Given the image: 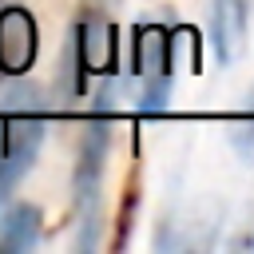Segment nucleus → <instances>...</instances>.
Masks as SVG:
<instances>
[{
	"instance_id": "nucleus-5",
	"label": "nucleus",
	"mask_w": 254,
	"mask_h": 254,
	"mask_svg": "<svg viewBox=\"0 0 254 254\" xmlns=\"http://www.w3.org/2000/svg\"><path fill=\"white\" fill-rule=\"evenodd\" d=\"M36 60V20L28 8L12 4L0 12V71L20 75Z\"/></svg>"
},
{
	"instance_id": "nucleus-4",
	"label": "nucleus",
	"mask_w": 254,
	"mask_h": 254,
	"mask_svg": "<svg viewBox=\"0 0 254 254\" xmlns=\"http://www.w3.org/2000/svg\"><path fill=\"white\" fill-rule=\"evenodd\" d=\"M250 40V0H214L210 4V48L218 67H234Z\"/></svg>"
},
{
	"instance_id": "nucleus-6",
	"label": "nucleus",
	"mask_w": 254,
	"mask_h": 254,
	"mask_svg": "<svg viewBox=\"0 0 254 254\" xmlns=\"http://www.w3.org/2000/svg\"><path fill=\"white\" fill-rule=\"evenodd\" d=\"M40 242V206L36 202H12L0 218V254H20Z\"/></svg>"
},
{
	"instance_id": "nucleus-2",
	"label": "nucleus",
	"mask_w": 254,
	"mask_h": 254,
	"mask_svg": "<svg viewBox=\"0 0 254 254\" xmlns=\"http://www.w3.org/2000/svg\"><path fill=\"white\" fill-rule=\"evenodd\" d=\"M44 131H48V123L36 111H4L0 115V202L12 194V187L36 163Z\"/></svg>"
},
{
	"instance_id": "nucleus-1",
	"label": "nucleus",
	"mask_w": 254,
	"mask_h": 254,
	"mask_svg": "<svg viewBox=\"0 0 254 254\" xmlns=\"http://www.w3.org/2000/svg\"><path fill=\"white\" fill-rule=\"evenodd\" d=\"M107 151H111V123L99 115L83 127L79 151H75V175H71V206L79 214V246L95 242V218H99V190H103V171H107Z\"/></svg>"
},
{
	"instance_id": "nucleus-3",
	"label": "nucleus",
	"mask_w": 254,
	"mask_h": 254,
	"mask_svg": "<svg viewBox=\"0 0 254 254\" xmlns=\"http://www.w3.org/2000/svg\"><path fill=\"white\" fill-rule=\"evenodd\" d=\"M135 75H139V107L143 111H163L171 95V75H175V52H171V32L163 28H139L135 32Z\"/></svg>"
}]
</instances>
